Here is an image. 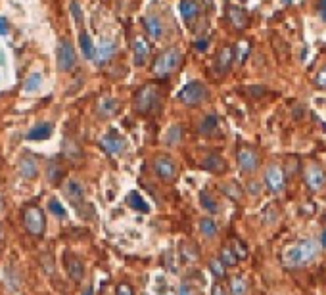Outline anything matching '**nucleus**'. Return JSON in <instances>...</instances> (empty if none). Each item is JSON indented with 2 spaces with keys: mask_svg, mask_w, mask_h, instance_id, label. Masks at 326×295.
<instances>
[{
  "mask_svg": "<svg viewBox=\"0 0 326 295\" xmlns=\"http://www.w3.org/2000/svg\"><path fill=\"white\" fill-rule=\"evenodd\" d=\"M317 8H319V14H321L323 21H326V0H321V2L317 4Z\"/></svg>",
  "mask_w": 326,
  "mask_h": 295,
  "instance_id": "a19ab883",
  "label": "nucleus"
},
{
  "mask_svg": "<svg viewBox=\"0 0 326 295\" xmlns=\"http://www.w3.org/2000/svg\"><path fill=\"white\" fill-rule=\"evenodd\" d=\"M10 29H8V21L4 17H0V35H6Z\"/></svg>",
  "mask_w": 326,
  "mask_h": 295,
  "instance_id": "a18cd8bd",
  "label": "nucleus"
},
{
  "mask_svg": "<svg viewBox=\"0 0 326 295\" xmlns=\"http://www.w3.org/2000/svg\"><path fill=\"white\" fill-rule=\"evenodd\" d=\"M178 295H194V292H192V288H190V286L182 284V286H180V290H178Z\"/></svg>",
  "mask_w": 326,
  "mask_h": 295,
  "instance_id": "37998d69",
  "label": "nucleus"
},
{
  "mask_svg": "<svg viewBox=\"0 0 326 295\" xmlns=\"http://www.w3.org/2000/svg\"><path fill=\"white\" fill-rule=\"evenodd\" d=\"M246 48H250V44H246V43H242L240 44V56H238V59H240V63L246 59Z\"/></svg>",
  "mask_w": 326,
  "mask_h": 295,
  "instance_id": "79ce46f5",
  "label": "nucleus"
},
{
  "mask_svg": "<svg viewBox=\"0 0 326 295\" xmlns=\"http://www.w3.org/2000/svg\"><path fill=\"white\" fill-rule=\"evenodd\" d=\"M206 46H207V43H206V41H198V43H196V48L198 50H206Z\"/></svg>",
  "mask_w": 326,
  "mask_h": 295,
  "instance_id": "de8ad7c7",
  "label": "nucleus"
},
{
  "mask_svg": "<svg viewBox=\"0 0 326 295\" xmlns=\"http://www.w3.org/2000/svg\"><path fill=\"white\" fill-rule=\"evenodd\" d=\"M154 173L158 175V178L165 184H173L177 180V165L175 159L169 155H158L154 159Z\"/></svg>",
  "mask_w": 326,
  "mask_h": 295,
  "instance_id": "423d86ee",
  "label": "nucleus"
},
{
  "mask_svg": "<svg viewBox=\"0 0 326 295\" xmlns=\"http://www.w3.org/2000/svg\"><path fill=\"white\" fill-rule=\"evenodd\" d=\"M79 46H81V52H83V56L87 58V59H94V54H96V50H94V44H92V39L89 37V33H81L79 35Z\"/></svg>",
  "mask_w": 326,
  "mask_h": 295,
  "instance_id": "bb28decb",
  "label": "nucleus"
},
{
  "mask_svg": "<svg viewBox=\"0 0 326 295\" xmlns=\"http://www.w3.org/2000/svg\"><path fill=\"white\" fill-rule=\"evenodd\" d=\"M230 294L232 295H246L248 294V280L244 276H234L230 280Z\"/></svg>",
  "mask_w": 326,
  "mask_h": 295,
  "instance_id": "c756f323",
  "label": "nucleus"
},
{
  "mask_svg": "<svg viewBox=\"0 0 326 295\" xmlns=\"http://www.w3.org/2000/svg\"><path fill=\"white\" fill-rule=\"evenodd\" d=\"M226 17H228L230 25H232L236 31H244V29L248 27V21H250L246 10L240 8V6H230V8L226 10Z\"/></svg>",
  "mask_w": 326,
  "mask_h": 295,
  "instance_id": "ddd939ff",
  "label": "nucleus"
},
{
  "mask_svg": "<svg viewBox=\"0 0 326 295\" xmlns=\"http://www.w3.org/2000/svg\"><path fill=\"white\" fill-rule=\"evenodd\" d=\"M65 268H67V274H69V278L73 282H81L85 278V265H83V261L79 257L71 255V253L65 255Z\"/></svg>",
  "mask_w": 326,
  "mask_h": 295,
  "instance_id": "4468645a",
  "label": "nucleus"
},
{
  "mask_svg": "<svg viewBox=\"0 0 326 295\" xmlns=\"http://www.w3.org/2000/svg\"><path fill=\"white\" fill-rule=\"evenodd\" d=\"M52 136V125L50 123H39L27 133V140H46Z\"/></svg>",
  "mask_w": 326,
  "mask_h": 295,
  "instance_id": "5701e85b",
  "label": "nucleus"
},
{
  "mask_svg": "<svg viewBox=\"0 0 326 295\" xmlns=\"http://www.w3.org/2000/svg\"><path fill=\"white\" fill-rule=\"evenodd\" d=\"M232 249L236 251V255H238L240 259H246V257H248V249L242 246L238 240H234V242H232Z\"/></svg>",
  "mask_w": 326,
  "mask_h": 295,
  "instance_id": "58836bf2",
  "label": "nucleus"
},
{
  "mask_svg": "<svg viewBox=\"0 0 326 295\" xmlns=\"http://www.w3.org/2000/svg\"><path fill=\"white\" fill-rule=\"evenodd\" d=\"M41 85H43V77H41L39 73H31V75L27 77L25 85H23V90H25V92H37V90L41 88Z\"/></svg>",
  "mask_w": 326,
  "mask_h": 295,
  "instance_id": "2f4dec72",
  "label": "nucleus"
},
{
  "mask_svg": "<svg viewBox=\"0 0 326 295\" xmlns=\"http://www.w3.org/2000/svg\"><path fill=\"white\" fill-rule=\"evenodd\" d=\"M75 65V50L71 46V43L61 41L58 44V67L61 71H69Z\"/></svg>",
  "mask_w": 326,
  "mask_h": 295,
  "instance_id": "9b49d317",
  "label": "nucleus"
},
{
  "mask_svg": "<svg viewBox=\"0 0 326 295\" xmlns=\"http://www.w3.org/2000/svg\"><path fill=\"white\" fill-rule=\"evenodd\" d=\"M23 224H25V230L31 234V236H37L41 238L46 230V219H44V213L39 209V207H27L25 213H23Z\"/></svg>",
  "mask_w": 326,
  "mask_h": 295,
  "instance_id": "39448f33",
  "label": "nucleus"
},
{
  "mask_svg": "<svg viewBox=\"0 0 326 295\" xmlns=\"http://www.w3.org/2000/svg\"><path fill=\"white\" fill-rule=\"evenodd\" d=\"M198 226H200V234H202L206 240H211V238L217 234V230H219L217 222H215L213 219H202Z\"/></svg>",
  "mask_w": 326,
  "mask_h": 295,
  "instance_id": "cd10ccee",
  "label": "nucleus"
},
{
  "mask_svg": "<svg viewBox=\"0 0 326 295\" xmlns=\"http://www.w3.org/2000/svg\"><path fill=\"white\" fill-rule=\"evenodd\" d=\"M48 211L54 215V217H58V219H65L67 217V211H65V207L56 199V197H52L50 201H48Z\"/></svg>",
  "mask_w": 326,
  "mask_h": 295,
  "instance_id": "473e14b6",
  "label": "nucleus"
},
{
  "mask_svg": "<svg viewBox=\"0 0 326 295\" xmlns=\"http://www.w3.org/2000/svg\"><path fill=\"white\" fill-rule=\"evenodd\" d=\"M221 261H222L224 266H236L238 261H240V257L236 255V251L232 249V246L222 247V249H221Z\"/></svg>",
  "mask_w": 326,
  "mask_h": 295,
  "instance_id": "7c9ffc66",
  "label": "nucleus"
},
{
  "mask_svg": "<svg viewBox=\"0 0 326 295\" xmlns=\"http://www.w3.org/2000/svg\"><path fill=\"white\" fill-rule=\"evenodd\" d=\"M46 177H48V180H50V182H58V180H59V177H61V167H58L54 161H52V163L48 165Z\"/></svg>",
  "mask_w": 326,
  "mask_h": 295,
  "instance_id": "c9c22d12",
  "label": "nucleus"
},
{
  "mask_svg": "<svg viewBox=\"0 0 326 295\" xmlns=\"http://www.w3.org/2000/svg\"><path fill=\"white\" fill-rule=\"evenodd\" d=\"M148 54H150L148 43H146L142 37H138V39L134 41V44H133V61H134V65H136V67H142V65L148 61Z\"/></svg>",
  "mask_w": 326,
  "mask_h": 295,
  "instance_id": "f3484780",
  "label": "nucleus"
},
{
  "mask_svg": "<svg viewBox=\"0 0 326 295\" xmlns=\"http://www.w3.org/2000/svg\"><path fill=\"white\" fill-rule=\"evenodd\" d=\"M282 2H284V4H290V2H292V0H282Z\"/></svg>",
  "mask_w": 326,
  "mask_h": 295,
  "instance_id": "3c124183",
  "label": "nucleus"
},
{
  "mask_svg": "<svg viewBox=\"0 0 326 295\" xmlns=\"http://www.w3.org/2000/svg\"><path fill=\"white\" fill-rule=\"evenodd\" d=\"M236 161H238V167L244 175H253L259 169V155L253 148H240L238 155H236Z\"/></svg>",
  "mask_w": 326,
  "mask_h": 295,
  "instance_id": "1a4fd4ad",
  "label": "nucleus"
},
{
  "mask_svg": "<svg viewBox=\"0 0 326 295\" xmlns=\"http://www.w3.org/2000/svg\"><path fill=\"white\" fill-rule=\"evenodd\" d=\"M127 205H129L131 209H134V211H140V213H150V205L142 199V196H140L138 192H131V194L127 196Z\"/></svg>",
  "mask_w": 326,
  "mask_h": 295,
  "instance_id": "a878e982",
  "label": "nucleus"
},
{
  "mask_svg": "<svg viewBox=\"0 0 326 295\" xmlns=\"http://www.w3.org/2000/svg\"><path fill=\"white\" fill-rule=\"evenodd\" d=\"M81 295H94V290H92V286H89V288H87V290H85V292H83Z\"/></svg>",
  "mask_w": 326,
  "mask_h": 295,
  "instance_id": "09e8293b",
  "label": "nucleus"
},
{
  "mask_svg": "<svg viewBox=\"0 0 326 295\" xmlns=\"http://www.w3.org/2000/svg\"><path fill=\"white\" fill-rule=\"evenodd\" d=\"M177 98H178L180 103L194 107V105H202L206 100L209 98V92H207V87L202 81H190L178 90Z\"/></svg>",
  "mask_w": 326,
  "mask_h": 295,
  "instance_id": "7ed1b4c3",
  "label": "nucleus"
},
{
  "mask_svg": "<svg viewBox=\"0 0 326 295\" xmlns=\"http://www.w3.org/2000/svg\"><path fill=\"white\" fill-rule=\"evenodd\" d=\"M113 54H115V43L113 41H102L100 48L96 50V54H94V61L98 65H102V63H106L113 58Z\"/></svg>",
  "mask_w": 326,
  "mask_h": 295,
  "instance_id": "4be33fe9",
  "label": "nucleus"
},
{
  "mask_svg": "<svg viewBox=\"0 0 326 295\" xmlns=\"http://www.w3.org/2000/svg\"><path fill=\"white\" fill-rule=\"evenodd\" d=\"M96 109H98V115H100L102 119H108V117H113V115L117 113L119 103H117V100H113V98H102L98 102Z\"/></svg>",
  "mask_w": 326,
  "mask_h": 295,
  "instance_id": "b1692460",
  "label": "nucleus"
},
{
  "mask_svg": "<svg viewBox=\"0 0 326 295\" xmlns=\"http://www.w3.org/2000/svg\"><path fill=\"white\" fill-rule=\"evenodd\" d=\"M240 2H246V0H240Z\"/></svg>",
  "mask_w": 326,
  "mask_h": 295,
  "instance_id": "603ef678",
  "label": "nucleus"
},
{
  "mask_svg": "<svg viewBox=\"0 0 326 295\" xmlns=\"http://www.w3.org/2000/svg\"><path fill=\"white\" fill-rule=\"evenodd\" d=\"M265 184L267 188L271 190L272 194H282L284 188H286V173L280 165L271 163L267 169H265Z\"/></svg>",
  "mask_w": 326,
  "mask_h": 295,
  "instance_id": "0eeeda50",
  "label": "nucleus"
},
{
  "mask_svg": "<svg viewBox=\"0 0 326 295\" xmlns=\"http://www.w3.org/2000/svg\"><path fill=\"white\" fill-rule=\"evenodd\" d=\"M69 8H71V14H73V17H75L77 25H81V23H83V12H81L79 2H77V0H73V2L69 4Z\"/></svg>",
  "mask_w": 326,
  "mask_h": 295,
  "instance_id": "e433bc0d",
  "label": "nucleus"
},
{
  "mask_svg": "<svg viewBox=\"0 0 326 295\" xmlns=\"http://www.w3.org/2000/svg\"><path fill=\"white\" fill-rule=\"evenodd\" d=\"M115 295H134V290H133L131 284L121 282V284H117V288H115Z\"/></svg>",
  "mask_w": 326,
  "mask_h": 295,
  "instance_id": "4c0bfd02",
  "label": "nucleus"
},
{
  "mask_svg": "<svg viewBox=\"0 0 326 295\" xmlns=\"http://www.w3.org/2000/svg\"><path fill=\"white\" fill-rule=\"evenodd\" d=\"M207 266H209L211 274H213V276H217L219 280H222V278H224V265H222V261H221V259H211Z\"/></svg>",
  "mask_w": 326,
  "mask_h": 295,
  "instance_id": "72a5a7b5",
  "label": "nucleus"
},
{
  "mask_svg": "<svg viewBox=\"0 0 326 295\" xmlns=\"http://www.w3.org/2000/svg\"><path fill=\"white\" fill-rule=\"evenodd\" d=\"M180 138H182V129H180L178 125L169 127L167 133H165V136H163V140H165L167 146H177V144L180 142Z\"/></svg>",
  "mask_w": 326,
  "mask_h": 295,
  "instance_id": "c85d7f7f",
  "label": "nucleus"
},
{
  "mask_svg": "<svg viewBox=\"0 0 326 295\" xmlns=\"http://www.w3.org/2000/svg\"><path fill=\"white\" fill-rule=\"evenodd\" d=\"M234 54H236V50L232 46H222L221 48V52L217 54V61H215V67L221 73H226L230 69V65L234 61Z\"/></svg>",
  "mask_w": 326,
  "mask_h": 295,
  "instance_id": "6ab92c4d",
  "label": "nucleus"
},
{
  "mask_svg": "<svg viewBox=\"0 0 326 295\" xmlns=\"http://www.w3.org/2000/svg\"><path fill=\"white\" fill-rule=\"evenodd\" d=\"M100 146H102V149H104L108 155H119V153L125 151L127 140H125L123 136H119L115 131H111V133H108V134L100 140Z\"/></svg>",
  "mask_w": 326,
  "mask_h": 295,
  "instance_id": "9d476101",
  "label": "nucleus"
},
{
  "mask_svg": "<svg viewBox=\"0 0 326 295\" xmlns=\"http://www.w3.org/2000/svg\"><path fill=\"white\" fill-rule=\"evenodd\" d=\"M317 251H319V247L313 240H301V242H296L294 246H290L282 253V263L290 268L305 266L317 257Z\"/></svg>",
  "mask_w": 326,
  "mask_h": 295,
  "instance_id": "f257e3e1",
  "label": "nucleus"
},
{
  "mask_svg": "<svg viewBox=\"0 0 326 295\" xmlns=\"http://www.w3.org/2000/svg\"><path fill=\"white\" fill-rule=\"evenodd\" d=\"M160 98V94H158V88H156V85H144L140 90H138V94H136V98H134V111L138 113V115H148L154 107H156V102Z\"/></svg>",
  "mask_w": 326,
  "mask_h": 295,
  "instance_id": "20e7f679",
  "label": "nucleus"
},
{
  "mask_svg": "<svg viewBox=\"0 0 326 295\" xmlns=\"http://www.w3.org/2000/svg\"><path fill=\"white\" fill-rule=\"evenodd\" d=\"M142 23H144V29H146V33H148L150 39L160 41L165 35V25H163V21L158 15H148V17L142 19Z\"/></svg>",
  "mask_w": 326,
  "mask_h": 295,
  "instance_id": "2eb2a0df",
  "label": "nucleus"
},
{
  "mask_svg": "<svg viewBox=\"0 0 326 295\" xmlns=\"http://www.w3.org/2000/svg\"><path fill=\"white\" fill-rule=\"evenodd\" d=\"M315 85H317L319 88H326V67H323V69L317 73V77H315Z\"/></svg>",
  "mask_w": 326,
  "mask_h": 295,
  "instance_id": "ea45409f",
  "label": "nucleus"
},
{
  "mask_svg": "<svg viewBox=\"0 0 326 295\" xmlns=\"http://www.w3.org/2000/svg\"><path fill=\"white\" fill-rule=\"evenodd\" d=\"M211 295H224L222 286H221V284H215V286H213V290H211Z\"/></svg>",
  "mask_w": 326,
  "mask_h": 295,
  "instance_id": "49530a36",
  "label": "nucleus"
},
{
  "mask_svg": "<svg viewBox=\"0 0 326 295\" xmlns=\"http://www.w3.org/2000/svg\"><path fill=\"white\" fill-rule=\"evenodd\" d=\"M202 169H206V171H209L213 175H222L226 171V161L221 155H217V153H209L207 157H204Z\"/></svg>",
  "mask_w": 326,
  "mask_h": 295,
  "instance_id": "a211bd4d",
  "label": "nucleus"
},
{
  "mask_svg": "<svg viewBox=\"0 0 326 295\" xmlns=\"http://www.w3.org/2000/svg\"><path fill=\"white\" fill-rule=\"evenodd\" d=\"M248 192H250V194H253V196H257V194H259V184H255V182H250V186H248Z\"/></svg>",
  "mask_w": 326,
  "mask_h": 295,
  "instance_id": "c03bdc74",
  "label": "nucleus"
},
{
  "mask_svg": "<svg viewBox=\"0 0 326 295\" xmlns=\"http://www.w3.org/2000/svg\"><path fill=\"white\" fill-rule=\"evenodd\" d=\"M180 15H182V19L188 23V25H192V21L198 17V14H200V6H198V2L196 0H182L180 2Z\"/></svg>",
  "mask_w": 326,
  "mask_h": 295,
  "instance_id": "412c9836",
  "label": "nucleus"
},
{
  "mask_svg": "<svg viewBox=\"0 0 326 295\" xmlns=\"http://www.w3.org/2000/svg\"><path fill=\"white\" fill-rule=\"evenodd\" d=\"M65 196L79 209L83 205V201H85V188H83V184L79 180H75V178H69L65 182Z\"/></svg>",
  "mask_w": 326,
  "mask_h": 295,
  "instance_id": "f8f14e48",
  "label": "nucleus"
},
{
  "mask_svg": "<svg viewBox=\"0 0 326 295\" xmlns=\"http://www.w3.org/2000/svg\"><path fill=\"white\" fill-rule=\"evenodd\" d=\"M221 190L226 194L228 197H232V199H240L242 197V192H240V188L236 186V184H230V182H226V184H221Z\"/></svg>",
  "mask_w": 326,
  "mask_h": 295,
  "instance_id": "f704fd0d",
  "label": "nucleus"
},
{
  "mask_svg": "<svg viewBox=\"0 0 326 295\" xmlns=\"http://www.w3.org/2000/svg\"><path fill=\"white\" fill-rule=\"evenodd\" d=\"M180 61H182V52L178 48L163 50L162 54L156 58L154 65H152V73L156 77H167V75H171L173 71L178 69Z\"/></svg>",
  "mask_w": 326,
  "mask_h": 295,
  "instance_id": "f03ea898",
  "label": "nucleus"
},
{
  "mask_svg": "<svg viewBox=\"0 0 326 295\" xmlns=\"http://www.w3.org/2000/svg\"><path fill=\"white\" fill-rule=\"evenodd\" d=\"M219 127H221V121H219L217 113H207V115H204V119L200 121L198 133L204 134V136H215L219 133Z\"/></svg>",
  "mask_w": 326,
  "mask_h": 295,
  "instance_id": "dca6fc26",
  "label": "nucleus"
},
{
  "mask_svg": "<svg viewBox=\"0 0 326 295\" xmlns=\"http://www.w3.org/2000/svg\"><path fill=\"white\" fill-rule=\"evenodd\" d=\"M17 173L23 178H35L39 175V165L33 157H21L17 163Z\"/></svg>",
  "mask_w": 326,
  "mask_h": 295,
  "instance_id": "aec40b11",
  "label": "nucleus"
},
{
  "mask_svg": "<svg viewBox=\"0 0 326 295\" xmlns=\"http://www.w3.org/2000/svg\"><path fill=\"white\" fill-rule=\"evenodd\" d=\"M200 205L207 211V213H211V215H215V213H219V203L217 199L213 197V194L209 192V190H202L200 192Z\"/></svg>",
  "mask_w": 326,
  "mask_h": 295,
  "instance_id": "393cba45",
  "label": "nucleus"
},
{
  "mask_svg": "<svg viewBox=\"0 0 326 295\" xmlns=\"http://www.w3.org/2000/svg\"><path fill=\"white\" fill-rule=\"evenodd\" d=\"M303 180H305V184H307L309 190L319 192V190L325 188L326 184V171L321 165H317V163H309L303 169Z\"/></svg>",
  "mask_w": 326,
  "mask_h": 295,
  "instance_id": "6e6552de",
  "label": "nucleus"
},
{
  "mask_svg": "<svg viewBox=\"0 0 326 295\" xmlns=\"http://www.w3.org/2000/svg\"><path fill=\"white\" fill-rule=\"evenodd\" d=\"M321 246L326 247V230L323 232V234H321Z\"/></svg>",
  "mask_w": 326,
  "mask_h": 295,
  "instance_id": "8fccbe9b",
  "label": "nucleus"
}]
</instances>
